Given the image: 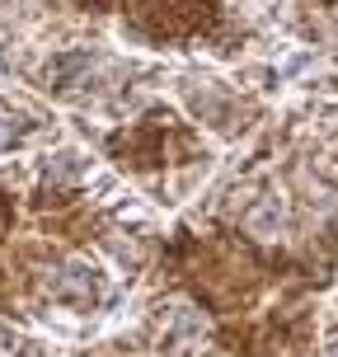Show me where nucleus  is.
I'll list each match as a JSON object with an SVG mask.
<instances>
[{
    "instance_id": "f257e3e1",
    "label": "nucleus",
    "mask_w": 338,
    "mask_h": 357,
    "mask_svg": "<svg viewBox=\"0 0 338 357\" xmlns=\"http://www.w3.org/2000/svg\"><path fill=\"white\" fill-rule=\"evenodd\" d=\"M5 221H10V202L0 197V231H5Z\"/></svg>"
}]
</instances>
